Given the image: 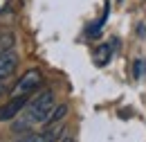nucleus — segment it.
<instances>
[{"label": "nucleus", "mask_w": 146, "mask_h": 142, "mask_svg": "<svg viewBox=\"0 0 146 142\" xmlns=\"http://www.w3.org/2000/svg\"><path fill=\"white\" fill-rule=\"evenodd\" d=\"M54 108V92L52 90H43L36 95L32 102H27V115H25V126L29 124H45L50 113Z\"/></svg>", "instance_id": "f257e3e1"}, {"label": "nucleus", "mask_w": 146, "mask_h": 142, "mask_svg": "<svg viewBox=\"0 0 146 142\" xmlns=\"http://www.w3.org/2000/svg\"><path fill=\"white\" fill-rule=\"evenodd\" d=\"M43 84V72L40 70H27L14 86V95H32Z\"/></svg>", "instance_id": "f03ea898"}, {"label": "nucleus", "mask_w": 146, "mask_h": 142, "mask_svg": "<svg viewBox=\"0 0 146 142\" xmlns=\"http://www.w3.org/2000/svg\"><path fill=\"white\" fill-rule=\"evenodd\" d=\"M27 95H14V99H9L5 106H0V122H9L16 115H20V111L27 106Z\"/></svg>", "instance_id": "7ed1b4c3"}, {"label": "nucleus", "mask_w": 146, "mask_h": 142, "mask_svg": "<svg viewBox=\"0 0 146 142\" xmlns=\"http://www.w3.org/2000/svg\"><path fill=\"white\" fill-rule=\"evenodd\" d=\"M16 66H18V54L11 50H2L0 52V81L7 79L9 74H14Z\"/></svg>", "instance_id": "20e7f679"}, {"label": "nucleus", "mask_w": 146, "mask_h": 142, "mask_svg": "<svg viewBox=\"0 0 146 142\" xmlns=\"http://www.w3.org/2000/svg\"><path fill=\"white\" fill-rule=\"evenodd\" d=\"M115 48H117V41L112 38L108 43H101L97 50H94V66H99V68H104V66H108V61L112 59V52H115Z\"/></svg>", "instance_id": "39448f33"}, {"label": "nucleus", "mask_w": 146, "mask_h": 142, "mask_svg": "<svg viewBox=\"0 0 146 142\" xmlns=\"http://www.w3.org/2000/svg\"><path fill=\"white\" fill-rule=\"evenodd\" d=\"M65 113H68V106H65V104H63V106L52 108V113H50V117H47V122H45V124L52 126V124H56V122H61V120L65 117Z\"/></svg>", "instance_id": "423d86ee"}, {"label": "nucleus", "mask_w": 146, "mask_h": 142, "mask_svg": "<svg viewBox=\"0 0 146 142\" xmlns=\"http://www.w3.org/2000/svg\"><path fill=\"white\" fill-rule=\"evenodd\" d=\"M142 74H144V61L137 59V61H135V68H133V77H135V79H142Z\"/></svg>", "instance_id": "0eeeda50"}, {"label": "nucleus", "mask_w": 146, "mask_h": 142, "mask_svg": "<svg viewBox=\"0 0 146 142\" xmlns=\"http://www.w3.org/2000/svg\"><path fill=\"white\" fill-rule=\"evenodd\" d=\"M9 7V0H0V11H5Z\"/></svg>", "instance_id": "6e6552de"}, {"label": "nucleus", "mask_w": 146, "mask_h": 142, "mask_svg": "<svg viewBox=\"0 0 146 142\" xmlns=\"http://www.w3.org/2000/svg\"><path fill=\"white\" fill-rule=\"evenodd\" d=\"M2 90H5V88H2V84H0V95H2Z\"/></svg>", "instance_id": "1a4fd4ad"}, {"label": "nucleus", "mask_w": 146, "mask_h": 142, "mask_svg": "<svg viewBox=\"0 0 146 142\" xmlns=\"http://www.w3.org/2000/svg\"><path fill=\"white\" fill-rule=\"evenodd\" d=\"M119 2H121V0H119Z\"/></svg>", "instance_id": "9d476101"}]
</instances>
